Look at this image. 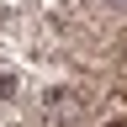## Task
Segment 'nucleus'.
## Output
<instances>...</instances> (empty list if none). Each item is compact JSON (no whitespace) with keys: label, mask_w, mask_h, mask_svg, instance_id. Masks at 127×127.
Wrapping results in <instances>:
<instances>
[{"label":"nucleus","mask_w":127,"mask_h":127,"mask_svg":"<svg viewBox=\"0 0 127 127\" xmlns=\"http://www.w3.org/2000/svg\"><path fill=\"white\" fill-rule=\"evenodd\" d=\"M106 127H122V122H106Z\"/></svg>","instance_id":"f257e3e1"},{"label":"nucleus","mask_w":127,"mask_h":127,"mask_svg":"<svg viewBox=\"0 0 127 127\" xmlns=\"http://www.w3.org/2000/svg\"><path fill=\"white\" fill-rule=\"evenodd\" d=\"M117 5H127V0H117Z\"/></svg>","instance_id":"f03ea898"}]
</instances>
